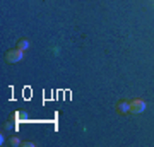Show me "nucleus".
<instances>
[{
    "label": "nucleus",
    "mask_w": 154,
    "mask_h": 147,
    "mask_svg": "<svg viewBox=\"0 0 154 147\" xmlns=\"http://www.w3.org/2000/svg\"><path fill=\"white\" fill-rule=\"evenodd\" d=\"M24 58V51L19 48H14V50H9L5 53V60L9 63H17V62H21Z\"/></svg>",
    "instance_id": "f257e3e1"
},
{
    "label": "nucleus",
    "mask_w": 154,
    "mask_h": 147,
    "mask_svg": "<svg viewBox=\"0 0 154 147\" xmlns=\"http://www.w3.org/2000/svg\"><path fill=\"white\" fill-rule=\"evenodd\" d=\"M144 111H146V101H144V99L135 98V99L130 101V113L140 115V113H144Z\"/></svg>",
    "instance_id": "f03ea898"
},
{
    "label": "nucleus",
    "mask_w": 154,
    "mask_h": 147,
    "mask_svg": "<svg viewBox=\"0 0 154 147\" xmlns=\"http://www.w3.org/2000/svg\"><path fill=\"white\" fill-rule=\"evenodd\" d=\"M116 111L120 115H127L130 113V101H127V99H122L116 103Z\"/></svg>",
    "instance_id": "7ed1b4c3"
},
{
    "label": "nucleus",
    "mask_w": 154,
    "mask_h": 147,
    "mask_svg": "<svg viewBox=\"0 0 154 147\" xmlns=\"http://www.w3.org/2000/svg\"><path fill=\"white\" fill-rule=\"evenodd\" d=\"M29 46H31V41H29V39H26V38L19 39V41H17V44H16V48L22 50V51H26V50H28Z\"/></svg>",
    "instance_id": "20e7f679"
},
{
    "label": "nucleus",
    "mask_w": 154,
    "mask_h": 147,
    "mask_svg": "<svg viewBox=\"0 0 154 147\" xmlns=\"http://www.w3.org/2000/svg\"><path fill=\"white\" fill-rule=\"evenodd\" d=\"M9 144H11V145H14V147L22 145V142H21V139H19V137H11V140H9Z\"/></svg>",
    "instance_id": "39448f33"
},
{
    "label": "nucleus",
    "mask_w": 154,
    "mask_h": 147,
    "mask_svg": "<svg viewBox=\"0 0 154 147\" xmlns=\"http://www.w3.org/2000/svg\"><path fill=\"white\" fill-rule=\"evenodd\" d=\"M22 145H24V147H34V142L26 140V142H22Z\"/></svg>",
    "instance_id": "423d86ee"
}]
</instances>
